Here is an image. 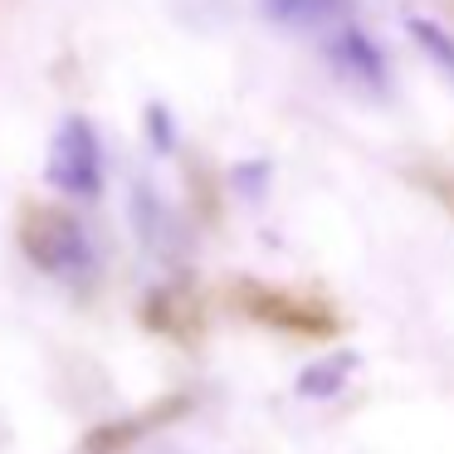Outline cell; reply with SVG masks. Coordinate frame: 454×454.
<instances>
[{
	"label": "cell",
	"mask_w": 454,
	"mask_h": 454,
	"mask_svg": "<svg viewBox=\"0 0 454 454\" xmlns=\"http://www.w3.org/2000/svg\"><path fill=\"white\" fill-rule=\"evenodd\" d=\"M323 59L333 64L337 79H347L362 93H386L391 89V59H386V50L366 30H356L352 20L323 30Z\"/></svg>",
	"instance_id": "cell-3"
},
{
	"label": "cell",
	"mask_w": 454,
	"mask_h": 454,
	"mask_svg": "<svg viewBox=\"0 0 454 454\" xmlns=\"http://www.w3.org/2000/svg\"><path fill=\"white\" fill-rule=\"evenodd\" d=\"M356 372V352H327L298 372V395L303 401H327V395L347 391V376Z\"/></svg>",
	"instance_id": "cell-5"
},
{
	"label": "cell",
	"mask_w": 454,
	"mask_h": 454,
	"mask_svg": "<svg viewBox=\"0 0 454 454\" xmlns=\"http://www.w3.org/2000/svg\"><path fill=\"white\" fill-rule=\"evenodd\" d=\"M44 181L59 196L74 200H98L103 196V147L89 118H64L50 137V161H44Z\"/></svg>",
	"instance_id": "cell-2"
},
{
	"label": "cell",
	"mask_w": 454,
	"mask_h": 454,
	"mask_svg": "<svg viewBox=\"0 0 454 454\" xmlns=\"http://www.w3.org/2000/svg\"><path fill=\"white\" fill-rule=\"evenodd\" d=\"M405 35H411L415 50H420L425 59L444 74V79H454V35L444 30V25L425 20V15H405Z\"/></svg>",
	"instance_id": "cell-6"
},
{
	"label": "cell",
	"mask_w": 454,
	"mask_h": 454,
	"mask_svg": "<svg viewBox=\"0 0 454 454\" xmlns=\"http://www.w3.org/2000/svg\"><path fill=\"white\" fill-rule=\"evenodd\" d=\"M147 137H152V147H157V152L176 147V128H171V113L161 108V103H152V108H147Z\"/></svg>",
	"instance_id": "cell-8"
},
{
	"label": "cell",
	"mask_w": 454,
	"mask_h": 454,
	"mask_svg": "<svg viewBox=\"0 0 454 454\" xmlns=\"http://www.w3.org/2000/svg\"><path fill=\"white\" fill-rule=\"evenodd\" d=\"M249 308H254L259 317L284 323V327H303V333L327 327V317H303V308H298V303H288V298H278V294H264V288H254V294H249Z\"/></svg>",
	"instance_id": "cell-7"
},
{
	"label": "cell",
	"mask_w": 454,
	"mask_h": 454,
	"mask_svg": "<svg viewBox=\"0 0 454 454\" xmlns=\"http://www.w3.org/2000/svg\"><path fill=\"white\" fill-rule=\"evenodd\" d=\"M20 249L40 274L59 278V284H83L98 269L89 230L79 225V215H69L64 206H25L20 210Z\"/></svg>",
	"instance_id": "cell-1"
},
{
	"label": "cell",
	"mask_w": 454,
	"mask_h": 454,
	"mask_svg": "<svg viewBox=\"0 0 454 454\" xmlns=\"http://www.w3.org/2000/svg\"><path fill=\"white\" fill-rule=\"evenodd\" d=\"M259 5L284 30H333L347 20V0H259Z\"/></svg>",
	"instance_id": "cell-4"
}]
</instances>
